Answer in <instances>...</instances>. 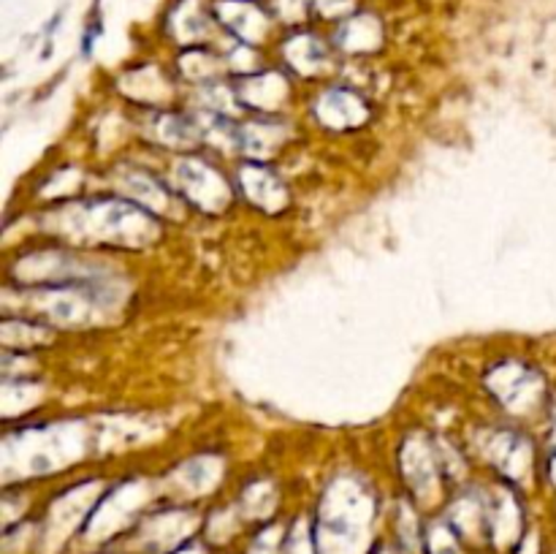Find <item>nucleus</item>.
I'll list each match as a JSON object with an SVG mask.
<instances>
[{
  "mask_svg": "<svg viewBox=\"0 0 556 554\" xmlns=\"http://www.w3.org/2000/svg\"><path fill=\"white\" fill-rule=\"evenodd\" d=\"M486 389L510 413L535 411L546 400V380L527 362H497L486 373Z\"/></svg>",
  "mask_w": 556,
  "mask_h": 554,
  "instance_id": "1",
  "label": "nucleus"
},
{
  "mask_svg": "<svg viewBox=\"0 0 556 554\" xmlns=\"http://www.w3.org/2000/svg\"><path fill=\"white\" fill-rule=\"evenodd\" d=\"M177 190L188 196L201 210H223L228 201V188L220 174L201 161H182L177 166Z\"/></svg>",
  "mask_w": 556,
  "mask_h": 554,
  "instance_id": "2",
  "label": "nucleus"
},
{
  "mask_svg": "<svg viewBox=\"0 0 556 554\" xmlns=\"http://www.w3.org/2000/svg\"><path fill=\"white\" fill-rule=\"evenodd\" d=\"M215 16L242 41H261L269 30V16L253 0H220L215 5Z\"/></svg>",
  "mask_w": 556,
  "mask_h": 554,
  "instance_id": "3",
  "label": "nucleus"
},
{
  "mask_svg": "<svg viewBox=\"0 0 556 554\" xmlns=\"http://www.w3.org/2000/svg\"><path fill=\"white\" fill-rule=\"evenodd\" d=\"M239 185H242V193L266 212H277L286 201L282 179L269 166H261V163H244L239 168Z\"/></svg>",
  "mask_w": 556,
  "mask_h": 554,
  "instance_id": "4",
  "label": "nucleus"
},
{
  "mask_svg": "<svg viewBox=\"0 0 556 554\" xmlns=\"http://www.w3.org/2000/svg\"><path fill=\"white\" fill-rule=\"evenodd\" d=\"M318 117L329 128H356L367 117L364 98L351 90H329L318 103Z\"/></svg>",
  "mask_w": 556,
  "mask_h": 554,
  "instance_id": "5",
  "label": "nucleus"
},
{
  "mask_svg": "<svg viewBox=\"0 0 556 554\" xmlns=\"http://www.w3.org/2000/svg\"><path fill=\"white\" fill-rule=\"evenodd\" d=\"M286 58L302 74H313L318 65H324L326 47L315 36H296L286 43Z\"/></svg>",
  "mask_w": 556,
  "mask_h": 554,
  "instance_id": "6",
  "label": "nucleus"
},
{
  "mask_svg": "<svg viewBox=\"0 0 556 554\" xmlns=\"http://www.w3.org/2000/svg\"><path fill=\"white\" fill-rule=\"evenodd\" d=\"M242 90H255V96L244 98V106H255V109H271L277 106L282 96H286V85L277 74H264V76H253V79H244Z\"/></svg>",
  "mask_w": 556,
  "mask_h": 554,
  "instance_id": "7",
  "label": "nucleus"
},
{
  "mask_svg": "<svg viewBox=\"0 0 556 554\" xmlns=\"http://www.w3.org/2000/svg\"><path fill=\"white\" fill-rule=\"evenodd\" d=\"M380 41V27L378 22L369 20V16H362V20H351L345 25V30L340 33V43L351 52H367L375 43Z\"/></svg>",
  "mask_w": 556,
  "mask_h": 554,
  "instance_id": "8",
  "label": "nucleus"
},
{
  "mask_svg": "<svg viewBox=\"0 0 556 554\" xmlns=\"http://www.w3.org/2000/svg\"><path fill=\"white\" fill-rule=\"evenodd\" d=\"M421 451L424 449H418V445H416V451H413V462H416V470H424ZM434 476H438V456H434V451H432V454H429V459H427V473H418V476L413 478V483H416V487H421L424 481H432Z\"/></svg>",
  "mask_w": 556,
  "mask_h": 554,
  "instance_id": "9",
  "label": "nucleus"
}]
</instances>
